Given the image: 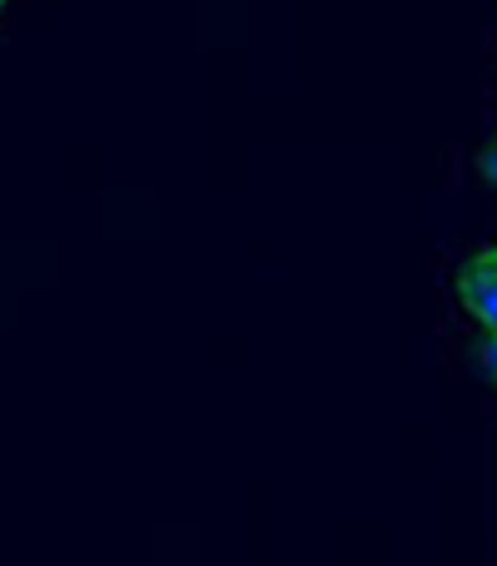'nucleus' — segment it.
<instances>
[{
    "mask_svg": "<svg viewBox=\"0 0 497 566\" xmlns=\"http://www.w3.org/2000/svg\"><path fill=\"white\" fill-rule=\"evenodd\" d=\"M453 298H458L463 318H468L473 328L493 333V323H497V254L488 244L458 259V269H453Z\"/></svg>",
    "mask_w": 497,
    "mask_h": 566,
    "instance_id": "obj_1",
    "label": "nucleus"
},
{
    "mask_svg": "<svg viewBox=\"0 0 497 566\" xmlns=\"http://www.w3.org/2000/svg\"><path fill=\"white\" fill-rule=\"evenodd\" d=\"M6 6H15V0H0V10H6Z\"/></svg>",
    "mask_w": 497,
    "mask_h": 566,
    "instance_id": "obj_2",
    "label": "nucleus"
}]
</instances>
